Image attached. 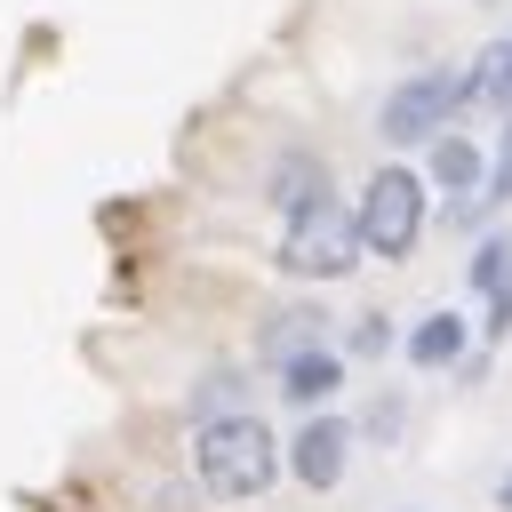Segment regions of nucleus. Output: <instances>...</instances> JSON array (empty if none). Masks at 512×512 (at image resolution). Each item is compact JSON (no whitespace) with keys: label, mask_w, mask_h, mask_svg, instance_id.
Wrapping results in <instances>:
<instances>
[{"label":"nucleus","mask_w":512,"mask_h":512,"mask_svg":"<svg viewBox=\"0 0 512 512\" xmlns=\"http://www.w3.org/2000/svg\"><path fill=\"white\" fill-rule=\"evenodd\" d=\"M280 440H272V424L264 416H248V408H232V416H208L200 432H192V472H200V488L208 496H224V504H240V496H264L272 480H280Z\"/></svg>","instance_id":"1"},{"label":"nucleus","mask_w":512,"mask_h":512,"mask_svg":"<svg viewBox=\"0 0 512 512\" xmlns=\"http://www.w3.org/2000/svg\"><path fill=\"white\" fill-rule=\"evenodd\" d=\"M360 248L368 256H384V264H408L416 256V240H424V224H432V184L416 176V168H376L368 184H360Z\"/></svg>","instance_id":"2"},{"label":"nucleus","mask_w":512,"mask_h":512,"mask_svg":"<svg viewBox=\"0 0 512 512\" xmlns=\"http://www.w3.org/2000/svg\"><path fill=\"white\" fill-rule=\"evenodd\" d=\"M368 248H360V216L328 192V200H312V208H296L288 224H280V272L288 280H344L352 264H360Z\"/></svg>","instance_id":"3"},{"label":"nucleus","mask_w":512,"mask_h":512,"mask_svg":"<svg viewBox=\"0 0 512 512\" xmlns=\"http://www.w3.org/2000/svg\"><path fill=\"white\" fill-rule=\"evenodd\" d=\"M464 72H408L384 104H376V136L384 144H432L456 112H464Z\"/></svg>","instance_id":"4"},{"label":"nucleus","mask_w":512,"mask_h":512,"mask_svg":"<svg viewBox=\"0 0 512 512\" xmlns=\"http://www.w3.org/2000/svg\"><path fill=\"white\" fill-rule=\"evenodd\" d=\"M344 464H352V424H344V416H304L296 440H288V472H296L304 488H336Z\"/></svg>","instance_id":"5"},{"label":"nucleus","mask_w":512,"mask_h":512,"mask_svg":"<svg viewBox=\"0 0 512 512\" xmlns=\"http://www.w3.org/2000/svg\"><path fill=\"white\" fill-rule=\"evenodd\" d=\"M464 280H472V296H480V328H488V344H504L512 336V232H488L480 248H472V264H464Z\"/></svg>","instance_id":"6"},{"label":"nucleus","mask_w":512,"mask_h":512,"mask_svg":"<svg viewBox=\"0 0 512 512\" xmlns=\"http://www.w3.org/2000/svg\"><path fill=\"white\" fill-rule=\"evenodd\" d=\"M480 176H488V152H480L472 136L440 128V136H432V152H424V184H440L448 200H472V192H480Z\"/></svg>","instance_id":"7"},{"label":"nucleus","mask_w":512,"mask_h":512,"mask_svg":"<svg viewBox=\"0 0 512 512\" xmlns=\"http://www.w3.org/2000/svg\"><path fill=\"white\" fill-rule=\"evenodd\" d=\"M336 384H344V352H328V344L280 360V400H296V408H320Z\"/></svg>","instance_id":"8"},{"label":"nucleus","mask_w":512,"mask_h":512,"mask_svg":"<svg viewBox=\"0 0 512 512\" xmlns=\"http://www.w3.org/2000/svg\"><path fill=\"white\" fill-rule=\"evenodd\" d=\"M264 184H272V208H280V216H296V208L328 200V160H320V152H280Z\"/></svg>","instance_id":"9"},{"label":"nucleus","mask_w":512,"mask_h":512,"mask_svg":"<svg viewBox=\"0 0 512 512\" xmlns=\"http://www.w3.org/2000/svg\"><path fill=\"white\" fill-rule=\"evenodd\" d=\"M464 336H472L464 312H424L408 328V368H456L464 360Z\"/></svg>","instance_id":"10"},{"label":"nucleus","mask_w":512,"mask_h":512,"mask_svg":"<svg viewBox=\"0 0 512 512\" xmlns=\"http://www.w3.org/2000/svg\"><path fill=\"white\" fill-rule=\"evenodd\" d=\"M320 328H328V312H320V304H280V312L264 320V352H272V360L312 352V344H320Z\"/></svg>","instance_id":"11"},{"label":"nucleus","mask_w":512,"mask_h":512,"mask_svg":"<svg viewBox=\"0 0 512 512\" xmlns=\"http://www.w3.org/2000/svg\"><path fill=\"white\" fill-rule=\"evenodd\" d=\"M464 96H472V104H496V112H512V32H504L496 48H480V64L464 72Z\"/></svg>","instance_id":"12"},{"label":"nucleus","mask_w":512,"mask_h":512,"mask_svg":"<svg viewBox=\"0 0 512 512\" xmlns=\"http://www.w3.org/2000/svg\"><path fill=\"white\" fill-rule=\"evenodd\" d=\"M240 392H248V384H240V368H208V376H200V392H192V416H200V424H208V416H232V408H240Z\"/></svg>","instance_id":"13"},{"label":"nucleus","mask_w":512,"mask_h":512,"mask_svg":"<svg viewBox=\"0 0 512 512\" xmlns=\"http://www.w3.org/2000/svg\"><path fill=\"white\" fill-rule=\"evenodd\" d=\"M352 352H360V360H384V352H392V320H384V312H360V320H352Z\"/></svg>","instance_id":"14"},{"label":"nucleus","mask_w":512,"mask_h":512,"mask_svg":"<svg viewBox=\"0 0 512 512\" xmlns=\"http://www.w3.org/2000/svg\"><path fill=\"white\" fill-rule=\"evenodd\" d=\"M488 208L496 200H512V112H504V152H496V168H488V192H480Z\"/></svg>","instance_id":"15"},{"label":"nucleus","mask_w":512,"mask_h":512,"mask_svg":"<svg viewBox=\"0 0 512 512\" xmlns=\"http://www.w3.org/2000/svg\"><path fill=\"white\" fill-rule=\"evenodd\" d=\"M368 432L392 440V432H400V400H376V408H368Z\"/></svg>","instance_id":"16"},{"label":"nucleus","mask_w":512,"mask_h":512,"mask_svg":"<svg viewBox=\"0 0 512 512\" xmlns=\"http://www.w3.org/2000/svg\"><path fill=\"white\" fill-rule=\"evenodd\" d=\"M496 512H512V472H504V480H496Z\"/></svg>","instance_id":"17"}]
</instances>
